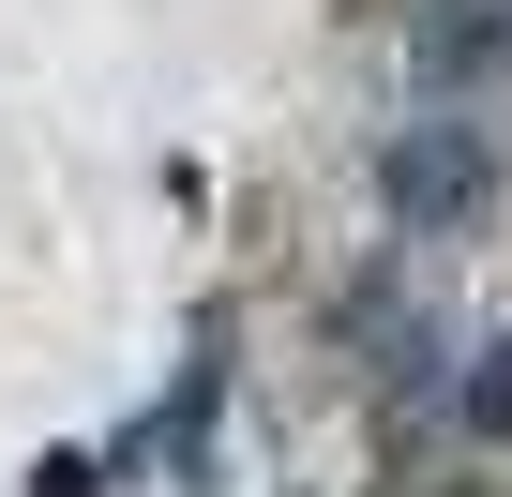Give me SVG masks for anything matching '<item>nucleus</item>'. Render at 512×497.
I'll return each instance as SVG.
<instances>
[{
	"mask_svg": "<svg viewBox=\"0 0 512 497\" xmlns=\"http://www.w3.org/2000/svg\"><path fill=\"white\" fill-rule=\"evenodd\" d=\"M512 46V16H497V0H452V16L422 31V76H467V61H497Z\"/></svg>",
	"mask_w": 512,
	"mask_h": 497,
	"instance_id": "obj_2",
	"label": "nucleus"
},
{
	"mask_svg": "<svg viewBox=\"0 0 512 497\" xmlns=\"http://www.w3.org/2000/svg\"><path fill=\"white\" fill-rule=\"evenodd\" d=\"M467 196H482V151H452V136L392 151V211H467Z\"/></svg>",
	"mask_w": 512,
	"mask_h": 497,
	"instance_id": "obj_1",
	"label": "nucleus"
},
{
	"mask_svg": "<svg viewBox=\"0 0 512 497\" xmlns=\"http://www.w3.org/2000/svg\"><path fill=\"white\" fill-rule=\"evenodd\" d=\"M467 422H497V437H512V347H497V377H467Z\"/></svg>",
	"mask_w": 512,
	"mask_h": 497,
	"instance_id": "obj_3",
	"label": "nucleus"
}]
</instances>
